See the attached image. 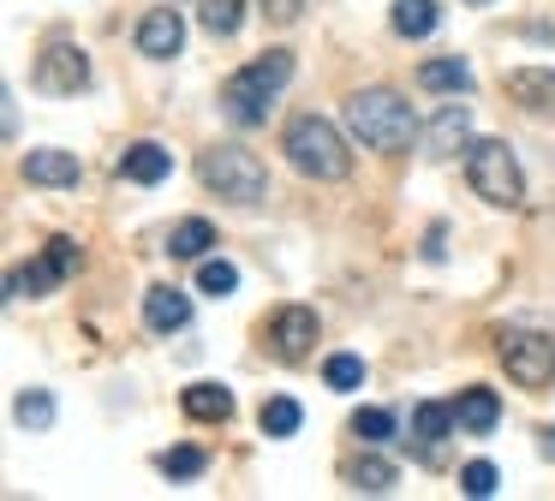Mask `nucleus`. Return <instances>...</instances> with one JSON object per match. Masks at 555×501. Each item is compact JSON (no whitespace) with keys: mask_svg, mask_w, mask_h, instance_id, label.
Listing matches in <instances>:
<instances>
[{"mask_svg":"<svg viewBox=\"0 0 555 501\" xmlns=\"http://www.w3.org/2000/svg\"><path fill=\"white\" fill-rule=\"evenodd\" d=\"M287 78H293V54L287 48H269V54H257L251 66H240L221 84V114H228L233 126H263L269 102L287 90Z\"/></svg>","mask_w":555,"mask_h":501,"instance_id":"obj_1","label":"nucleus"},{"mask_svg":"<svg viewBox=\"0 0 555 501\" xmlns=\"http://www.w3.org/2000/svg\"><path fill=\"white\" fill-rule=\"evenodd\" d=\"M347 126L364 150H383V155L406 150V143L418 138V119H412V107L400 102L395 90H359L347 102Z\"/></svg>","mask_w":555,"mask_h":501,"instance_id":"obj_2","label":"nucleus"},{"mask_svg":"<svg viewBox=\"0 0 555 501\" xmlns=\"http://www.w3.org/2000/svg\"><path fill=\"white\" fill-rule=\"evenodd\" d=\"M281 150H287V162L299 167L305 179H347L352 174L347 138H340L323 114H299V119H293L287 138H281Z\"/></svg>","mask_w":555,"mask_h":501,"instance_id":"obj_3","label":"nucleus"},{"mask_svg":"<svg viewBox=\"0 0 555 501\" xmlns=\"http://www.w3.org/2000/svg\"><path fill=\"white\" fill-rule=\"evenodd\" d=\"M197 174H204V185L221 191L228 203H263V191H269L263 162H257L251 150H240V143H216V150H204Z\"/></svg>","mask_w":555,"mask_h":501,"instance_id":"obj_4","label":"nucleus"},{"mask_svg":"<svg viewBox=\"0 0 555 501\" xmlns=\"http://www.w3.org/2000/svg\"><path fill=\"white\" fill-rule=\"evenodd\" d=\"M466 179H472V191H478L483 203H495V209H514V203L526 197L519 167H514V155H507L502 138H478V143H472V150H466Z\"/></svg>","mask_w":555,"mask_h":501,"instance_id":"obj_5","label":"nucleus"},{"mask_svg":"<svg viewBox=\"0 0 555 501\" xmlns=\"http://www.w3.org/2000/svg\"><path fill=\"white\" fill-rule=\"evenodd\" d=\"M502 364H507V376L519 382V388H550L555 382V341L550 334H502Z\"/></svg>","mask_w":555,"mask_h":501,"instance_id":"obj_6","label":"nucleus"},{"mask_svg":"<svg viewBox=\"0 0 555 501\" xmlns=\"http://www.w3.org/2000/svg\"><path fill=\"white\" fill-rule=\"evenodd\" d=\"M30 84H37L42 95H78L90 84V60H85V48H73V42H49L42 48V60H37V72H30Z\"/></svg>","mask_w":555,"mask_h":501,"instance_id":"obj_7","label":"nucleus"},{"mask_svg":"<svg viewBox=\"0 0 555 501\" xmlns=\"http://www.w3.org/2000/svg\"><path fill=\"white\" fill-rule=\"evenodd\" d=\"M269 341H275V352L287 358V364H299L317 341V310L311 305H281L275 322H269Z\"/></svg>","mask_w":555,"mask_h":501,"instance_id":"obj_8","label":"nucleus"},{"mask_svg":"<svg viewBox=\"0 0 555 501\" xmlns=\"http://www.w3.org/2000/svg\"><path fill=\"white\" fill-rule=\"evenodd\" d=\"M180 48H185V18L173 7H156V12H144V18H138V54L173 60Z\"/></svg>","mask_w":555,"mask_h":501,"instance_id":"obj_9","label":"nucleus"},{"mask_svg":"<svg viewBox=\"0 0 555 501\" xmlns=\"http://www.w3.org/2000/svg\"><path fill=\"white\" fill-rule=\"evenodd\" d=\"M144 322L156 334H180L185 322H192V298H185L180 286H150L144 293Z\"/></svg>","mask_w":555,"mask_h":501,"instance_id":"obj_10","label":"nucleus"},{"mask_svg":"<svg viewBox=\"0 0 555 501\" xmlns=\"http://www.w3.org/2000/svg\"><path fill=\"white\" fill-rule=\"evenodd\" d=\"M173 174V155L162 150L156 138H144V143H132V150L120 155V179H132V185H162V179Z\"/></svg>","mask_w":555,"mask_h":501,"instance_id":"obj_11","label":"nucleus"},{"mask_svg":"<svg viewBox=\"0 0 555 501\" xmlns=\"http://www.w3.org/2000/svg\"><path fill=\"white\" fill-rule=\"evenodd\" d=\"M454 418H460L466 436H490V429L502 424V400H495V388H460Z\"/></svg>","mask_w":555,"mask_h":501,"instance_id":"obj_12","label":"nucleus"},{"mask_svg":"<svg viewBox=\"0 0 555 501\" xmlns=\"http://www.w3.org/2000/svg\"><path fill=\"white\" fill-rule=\"evenodd\" d=\"M78 155L73 150H30L25 155V179L30 185H78Z\"/></svg>","mask_w":555,"mask_h":501,"instance_id":"obj_13","label":"nucleus"},{"mask_svg":"<svg viewBox=\"0 0 555 501\" xmlns=\"http://www.w3.org/2000/svg\"><path fill=\"white\" fill-rule=\"evenodd\" d=\"M185 418H197V424H228L233 418V394L221 388V382H192V388L180 394Z\"/></svg>","mask_w":555,"mask_h":501,"instance_id":"obj_14","label":"nucleus"},{"mask_svg":"<svg viewBox=\"0 0 555 501\" xmlns=\"http://www.w3.org/2000/svg\"><path fill=\"white\" fill-rule=\"evenodd\" d=\"M507 95L526 107H555V72L550 66H514L507 72Z\"/></svg>","mask_w":555,"mask_h":501,"instance_id":"obj_15","label":"nucleus"},{"mask_svg":"<svg viewBox=\"0 0 555 501\" xmlns=\"http://www.w3.org/2000/svg\"><path fill=\"white\" fill-rule=\"evenodd\" d=\"M454 424H460L454 406H442V400H418V406H412V436H418L424 448H430V460H436V441H442Z\"/></svg>","mask_w":555,"mask_h":501,"instance_id":"obj_16","label":"nucleus"},{"mask_svg":"<svg viewBox=\"0 0 555 501\" xmlns=\"http://www.w3.org/2000/svg\"><path fill=\"white\" fill-rule=\"evenodd\" d=\"M388 24H395V36H430L436 24H442V7H436V0H395Z\"/></svg>","mask_w":555,"mask_h":501,"instance_id":"obj_17","label":"nucleus"},{"mask_svg":"<svg viewBox=\"0 0 555 501\" xmlns=\"http://www.w3.org/2000/svg\"><path fill=\"white\" fill-rule=\"evenodd\" d=\"M418 84L424 90H448V95H460V90H472V66L466 60H424L418 66Z\"/></svg>","mask_w":555,"mask_h":501,"instance_id":"obj_18","label":"nucleus"},{"mask_svg":"<svg viewBox=\"0 0 555 501\" xmlns=\"http://www.w3.org/2000/svg\"><path fill=\"white\" fill-rule=\"evenodd\" d=\"M61 281H66V269L49 257V251H42V262H30V269H18L7 286H13V298H42L49 286H61Z\"/></svg>","mask_w":555,"mask_h":501,"instance_id":"obj_19","label":"nucleus"},{"mask_svg":"<svg viewBox=\"0 0 555 501\" xmlns=\"http://www.w3.org/2000/svg\"><path fill=\"white\" fill-rule=\"evenodd\" d=\"M466 126H472V114L460 102H448L442 114L430 119V155H448V150H460L466 143Z\"/></svg>","mask_w":555,"mask_h":501,"instance_id":"obj_20","label":"nucleus"},{"mask_svg":"<svg viewBox=\"0 0 555 501\" xmlns=\"http://www.w3.org/2000/svg\"><path fill=\"white\" fill-rule=\"evenodd\" d=\"M209 245H216V227H209L204 215H192V221H180V227L168 233V257H185V262L204 257Z\"/></svg>","mask_w":555,"mask_h":501,"instance_id":"obj_21","label":"nucleus"},{"mask_svg":"<svg viewBox=\"0 0 555 501\" xmlns=\"http://www.w3.org/2000/svg\"><path fill=\"white\" fill-rule=\"evenodd\" d=\"M347 477H352V489H364V496H388V489H395V465L376 460V453H364Z\"/></svg>","mask_w":555,"mask_h":501,"instance_id":"obj_22","label":"nucleus"},{"mask_svg":"<svg viewBox=\"0 0 555 501\" xmlns=\"http://www.w3.org/2000/svg\"><path fill=\"white\" fill-rule=\"evenodd\" d=\"M299 400H287V394H275V400H263V412H257V424H263V436H293L299 429Z\"/></svg>","mask_w":555,"mask_h":501,"instance_id":"obj_23","label":"nucleus"},{"mask_svg":"<svg viewBox=\"0 0 555 501\" xmlns=\"http://www.w3.org/2000/svg\"><path fill=\"white\" fill-rule=\"evenodd\" d=\"M197 18H204L209 36H233L245 24V0H204V7H197Z\"/></svg>","mask_w":555,"mask_h":501,"instance_id":"obj_24","label":"nucleus"},{"mask_svg":"<svg viewBox=\"0 0 555 501\" xmlns=\"http://www.w3.org/2000/svg\"><path fill=\"white\" fill-rule=\"evenodd\" d=\"M156 465H162V477H173V484H192V477H204L209 453L204 448H168Z\"/></svg>","mask_w":555,"mask_h":501,"instance_id":"obj_25","label":"nucleus"},{"mask_svg":"<svg viewBox=\"0 0 555 501\" xmlns=\"http://www.w3.org/2000/svg\"><path fill=\"white\" fill-rule=\"evenodd\" d=\"M352 436L371 441V448H383V441L395 436V418H388L383 406H364V412H352Z\"/></svg>","mask_w":555,"mask_h":501,"instance_id":"obj_26","label":"nucleus"},{"mask_svg":"<svg viewBox=\"0 0 555 501\" xmlns=\"http://www.w3.org/2000/svg\"><path fill=\"white\" fill-rule=\"evenodd\" d=\"M197 286H204V293H209V298H228V293H233V286H240V269H233V262H228V257H209V262H204V269H197Z\"/></svg>","mask_w":555,"mask_h":501,"instance_id":"obj_27","label":"nucleus"},{"mask_svg":"<svg viewBox=\"0 0 555 501\" xmlns=\"http://www.w3.org/2000/svg\"><path fill=\"white\" fill-rule=\"evenodd\" d=\"M323 382H328V388H340V394H352V388L364 382V358H352V352H335V358L323 364Z\"/></svg>","mask_w":555,"mask_h":501,"instance_id":"obj_28","label":"nucleus"},{"mask_svg":"<svg viewBox=\"0 0 555 501\" xmlns=\"http://www.w3.org/2000/svg\"><path fill=\"white\" fill-rule=\"evenodd\" d=\"M18 424H25V429H49L54 424V394H42V388L18 394Z\"/></svg>","mask_w":555,"mask_h":501,"instance_id":"obj_29","label":"nucleus"},{"mask_svg":"<svg viewBox=\"0 0 555 501\" xmlns=\"http://www.w3.org/2000/svg\"><path fill=\"white\" fill-rule=\"evenodd\" d=\"M460 489H466V496H495V465L490 460H472V465H460Z\"/></svg>","mask_w":555,"mask_h":501,"instance_id":"obj_30","label":"nucleus"},{"mask_svg":"<svg viewBox=\"0 0 555 501\" xmlns=\"http://www.w3.org/2000/svg\"><path fill=\"white\" fill-rule=\"evenodd\" d=\"M49 257H54V262H61V269H66V274H78V262H85V251H78V245H73V239H49Z\"/></svg>","mask_w":555,"mask_h":501,"instance_id":"obj_31","label":"nucleus"},{"mask_svg":"<svg viewBox=\"0 0 555 501\" xmlns=\"http://www.w3.org/2000/svg\"><path fill=\"white\" fill-rule=\"evenodd\" d=\"M538 448H543V453H550V460H555V429H543V441H538Z\"/></svg>","mask_w":555,"mask_h":501,"instance_id":"obj_32","label":"nucleus"},{"mask_svg":"<svg viewBox=\"0 0 555 501\" xmlns=\"http://www.w3.org/2000/svg\"><path fill=\"white\" fill-rule=\"evenodd\" d=\"M466 7H490V0H466Z\"/></svg>","mask_w":555,"mask_h":501,"instance_id":"obj_33","label":"nucleus"}]
</instances>
